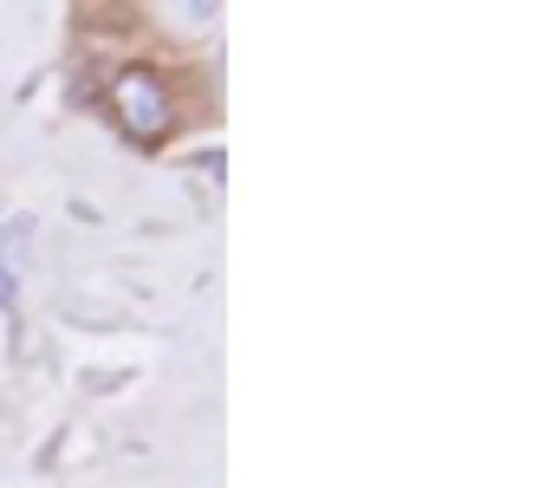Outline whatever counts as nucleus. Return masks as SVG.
<instances>
[{
	"instance_id": "1",
	"label": "nucleus",
	"mask_w": 559,
	"mask_h": 488,
	"mask_svg": "<svg viewBox=\"0 0 559 488\" xmlns=\"http://www.w3.org/2000/svg\"><path fill=\"white\" fill-rule=\"evenodd\" d=\"M111 118H118V131L131 138V144H163L169 138V85H163V72H150V66H124L118 79H111Z\"/></svg>"
}]
</instances>
